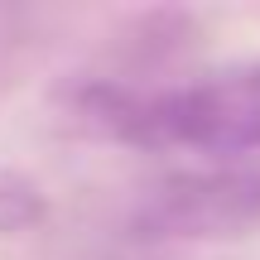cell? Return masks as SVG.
<instances>
[{"label": "cell", "mask_w": 260, "mask_h": 260, "mask_svg": "<svg viewBox=\"0 0 260 260\" xmlns=\"http://www.w3.org/2000/svg\"><path fill=\"white\" fill-rule=\"evenodd\" d=\"M77 121L140 149H198V154L260 149V68L149 96L102 82L77 96Z\"/></svg>", "instance_id": "obj_1"}, {"label": "cell", "mask_w": 260, "mask_h": 260, "mask_svg": "<svg viewBox=\"0 0 260 260\" xmlns=\"http://www.w3.org/2000/svg\"><path fill=\"white\" fill-rule=\"evenodd\" d=\"M260 222V174L255 169H188L145 188L130 212L140 241H222Z\"/></svg>", "instance_id": "obj_2"}, {"label": "cell", "mask_w": 260, "mask_h": 260, "mask_svg": "<svg viewBox=\"0 0 260 260\" xmlns=\"http://www.w3.org/2000/svg\"><path fill=\"white\" fill-rule=\"evenodd\" d=\"M39 222H44V193H39V183L0 164V236L29 232Z\"/></svg>", "instance_id": "obj_3"}]
</instances>
